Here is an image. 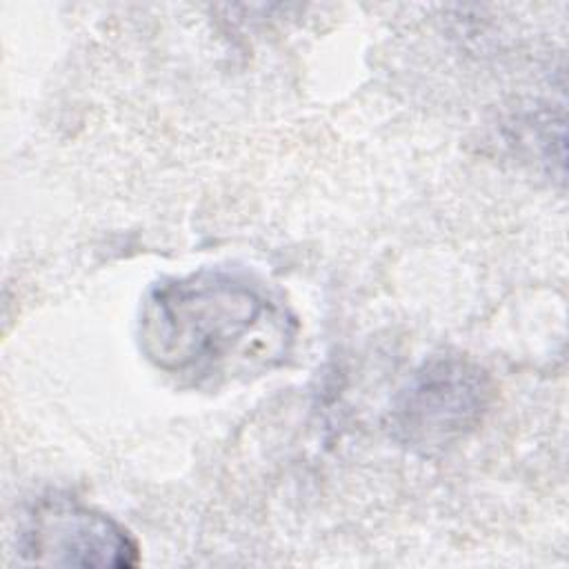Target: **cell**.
<instances>
[{"label":"cell","instance_id":"obj_1","mask_svg":"<svg viewBox=\"0 0 569 569\" xmlns=\"http://www.w3.org/2000/svg\"><path fill=\"white\" fill-rule=\"evenodd\" d=\"M138 340L156 369L200 385L280 362L293 325L262 284L224 269H200L149 289Z\"/></svg>","mask_w":569,"mask_h":569},{"label":"cell","instance_id":"obj_2","mask_svg":"<svg viewBox=\"0 0 569 569\" xmlns=\"http://www.w3.org/2000/svg\"><path fill=\"white\" fill-rule=\"evenodd\" d=\"M493 398V380L476 360L462 353L431 356L391 405V438L416 456H442L482 425Z\"/></svg>","mask_w":569,"mask_h":569},{"label":"cell","instance_id":"obj_3","mask_svg":"<svg viewBox=\"0 0 569 569\" xmlns=\"http://www.w3.org/2000/svg\"><path fill=\"white\" fill-rule=\"evenodd\" d=\"M18 556L31 565L129 569L140 562L136 538L113 520L67 496L38 500L18 531Z\"/></svg>","mask_w":569,"mask_h":569}]
</instances>
